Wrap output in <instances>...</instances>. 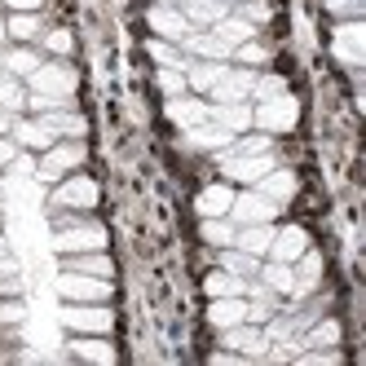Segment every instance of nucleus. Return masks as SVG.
Returning a JSON list of instances; mask_svg holds the SVG:
<instances>
[{
	"label": "nucleus",
	"instance_id": "nucleus-1",
	"mask_svg": "<svg viewBox=\"0 0 366 366\" xmlns=\"http://www.w3.org/2000/svg\"><path fill=\"white\" fill-rule=\"evenodd\" d=\"M300 124V102L292 93H278V97H265V102H252V128L269 137H282Z\"/></svg>",
	"mask_w": 366,
	"mask_h": 366
},
{
	"label": "nucleus",
	"instance_id": "nucleus-2",
	"mask_svg": "<svg viewBox=\"0 0 366 366\" xmlns=\"http://www.w3.org/2000/svg\"><path fill=\"white\" fill-rule=\"evenodd\" d=\"M97 199H102L97 181H93V177H84L80 168H75V172H66L62 181H54V194H49V203H54V212H93V207H97Z\"/></svg>",
	"mask_w": 366,
	"mask_h": 366
},
{
	"label": "nucleus",
	"instance_id": "nucleus-3",
	"mask_svg": "<svg viewBox=\"0 0 366 366\" xmlns=\"http://www.w3.org/2000/svg\"><path fill=\"white\" fill-rule=\"evenodd\" d=\"M84 137H58L49 150H40V164H36V177L40 181H62L66 172L84 168Z\"/></svg>",
	"mask_w": 366,
	"mask_h": 366
},
{
	"label": "nucleus",
	"instance_id": "nucleus-4",
	"mask_svg": "<svg viewBox=\"0 0 366 366\" xmlns=\"http://www.w3.org/2000/svg\"><path fill=\"white\" fill-rule=\"evenodd\" d=\"M27 93H49V97H66V102H75V71H71V62L66 58H44L27 80Z\"/></svg>",
	"mask_w": 366,
	"mask_h": 366
},
{
	"label": "nucleus",
	"instance_id": "nucleus-5",
	"mask_svg": "<svg viewBox=\"0 0 366 366\" xmlns=\"http://www.w3.org/2000/svg\"><path fill=\"white\" fill-rule=\"evenodd\" d=\"M62 327H66L71 335H111V331H115V313H111L107 300H93V305H75V300H66V309H62Z\"/></svg>",
	"mask_w": 366,
	"mask_h": 366
},
{
	"label": "nucleus",
	"instance_id": "nucleus-6",
	"mask_svg": "<svg viewBox=\"0 0 366 366\" xmlns=\"http://www.w3.org/2000/svg\"><path fill=\"white\" fill-rule=\"evenodd\" d=\"M217 164H221V177L229 181V186H256V181L278 164V154L274 150H265V154H225L221 150Z\"/></svg>",
	"mask_w": 366,
	"mask_h": 366
},
{
	"label": "nucleus",
	"instance_id": "nucleus-7",
	"mask_svg": "<svg viewBox=\"0 0 366 366\" xmlns=\"http://www.w3.org/2000/svg\"><path fill=\"white\" fill-rule=\"evenodd\" d=\"M58 296L75 305H93V300H111V278L80 274V269H62L58 274Z\"/></svg>",
	"mask_w": 366,
	"mask_h": 366
},
{
	"label": "nucleus",
	"instance_id": "nucleus-8",
	"mask_svg": "<svg viewBox=\"0 0 366 366\" xmlns=\"http://www.w3.org/2000/svg\"><path fill=\"white\" fill-rule=\"evenodd\" d=\"M282 207L274 199H265L260 190H234V203H229V221L234 225H260V221H278Z\"/></svg>",
	"mask_w": 366,
	"mask_h": 366
},
{
	"label": "nucleus",
	"instance_id": "nucleus-9",
	"mask_svg": "<svg viewBox=\"0 0 366 366\" xmlns=\"http://www.w3.org/2000/svg\"><path fill=\"white\" fill-rule=\"evenodd\" d=\"M221 335V349H229V353H239V357H265V349H269V335H265V327H256V322H239V327H225V331H217Z\"/></svg>",
	"mask_w": 366,
	"mask_h": 366
},
{
	"label": "nucleus",
	"instance_id": "nucleus-10",
	"mask_svg": "<svg viewBox=\"0 0 366 366\" xmlns=\"http://www.w3.org/2000/svg\"><path fill=\"white\" fill-rule=\"evenodd\" d=\"M331 54L345 66H362L366 62V27H362V18H345V22H340L335 40H331Z\"/></svg>",
	"mask_w": 366,
	"mask_h": 366
},
{
	"label": "nucleus",
	"instance_id": "nucleus-11",
	"mask_svg": "<svg viewBox=\"0 0 366 366\" xmlns=\"http://www.w3.org/2000/svg\"><path fill=\"white\" fill-rule=\"evenodd\" d=\"M146 27H150V36H159V40H172V44H181L194 27L186 22V14H181L177 5H150L146 9Z\"/></svg>",
	"mask_w": 366,
	"mask_h": 366
},
{
	"label": "nucleus",
	"instance_id": "nucleus-12",
	"mask_svg": "<svg viewBox=\"0 0 366 366\" xmlns=\"http://www.w3.org/2000/svg\"><path fill=\"white\" fill-rule=\"evenodd\" d=\"M309 252V229L305 225H274V243L265 252V260H282V265H292Z\"/></svg>",
	"mask_w": 366,
	"mask_h": 366
},
{
	"label": "nucleus",
	"instance_id": "nucleus-13",
	"mask_svg": "<svg viewBox=\"0 0 366 366\" xmlns=\"http://www.w3.org/2000/svg\"><path fill=\"white\" fill-rule=\"evenodd\" d=\"M252 80L256 71L252 66H225V75L212 84V93H207V102H252Z\"/></svg>",
	"mask_w": 366,
	"mask_h": 366
},
{
	"label": "nucleus",
	"instance_id": "nucleus-14",
	"mask_svg": "<svg viewBox=\"0 0 366 366\" xmlns=\"http://www.w3.org/2000/svg\"><path fill=\"white\" fill-rule=\"evenodd\" d=\"M229 142H234V133H229V128H221V124H212V119H203V124H194V128L181 133V146L199 150V154H221Z\"/></svg>",
	"mask_w": 366,
	"mask_h": 366
},
{
	"label": "nucleus",
	"instance_id": "nucleus-15",
	"mask_svg": "<svg viewBox=\"0 0 366 366\" xmlns=\"http://www.w3.org/2000/svg\"><path fill=\"white\" fill-rule=\"evenodd\" d=\"M9 137L22 146V150H49V146H54L58 142V133H54V128H49L40 115L36 119H27V115H14V124H9Z\"/></svg>",
	"mask_w": 366,
	"mask_h": 366
},
{
	"label": "nucleus",
	"instance_id": "nucleus-16",
	"mask_svg": "<svg viewBox=\"0 0 366 366\" xmlns=\"http://www.w3.org/2000/svg\"><path fill=\"white\" fill-rule=\"evenodd\" d=\"M168 119L186 133V128H194V124H203L207 115H212V102L207 97H199V93H181V97H168Z\"/></svg>",
	"mask_w": 366,
	"mask_h": 366
},
{
	"label": "nucleus",
	"instance_id": "nucleus-17",
	"mask_svg": "<svg viewBox=\"0 0 366 366\" xmlns=\"http://www.w3.org/2000/svg\"><path fill=\"white\" fill-rule=\"evenodd\" d=\"M252 190H260V194H265V199H274L278 207H287V203L296 199V190H300V177H296L292 168H282V164H274V168H269L265 177H260V181H256Z\"/></svg>",
	"mask_w": 366,
	"mask_h": 366
},
{
	"label": "nucleus",
	"instance_id": "nucleus-18",
	"mask_svg": "<svg viewBox=\"0 0 366 366\" xmlns=\"http://www.w3.org/2000/svg\"><path fill=\"white\" fill-rule=\"evenodd\" d=\"M44 62V54H40V49L36 44H0V71H5V75H14V80H27V75L36 71Z\"/></svg>",
	"mask_w": 366,
	"mask_h": 366
},
{
	"label": "nucleus",
	"instance_id": "nucleus-19",
	"mask_svg": "<svg viewBox=\"0 0 366 366\" xmlns=\"http://www.w3.org/2000/svg\"><path fill=\"white\" fill-rule=\"evenodd\" d=\"M247 322V296H217L207 300V327L225 331V327H239Z\"/></svg>",
	"mask_w": 366,
	"mask_h": 366
},
{
	"label": "nucleus",
	"instance_id": "nucleus-20",
	"mask_svg": "<svg viewBox=\"0 0 366 366\" xmlns=\"http://www.w3.org/2000/svg\"><path fill=\"white\" fill-rule=\"evenodd\" d=\"M177 9L186 14V22H190L194 31H207L212 22H221V18L229 14L225 0H177Z\"/></svg>",
	"mask_w": 366,
	"mask_h": 366
},
{
	"label": "nucleus",
	"instance_id": "nucleus-21",
	"mask_svg": "<svg viewBox=\"0 0 366 366\" xmlns=\"http://www.w3.org/2000/svg\"><path fill=\"white\" fill-rule=\"evenodd\" d=\"M229 203H234V186L221 177V181H212V186L199 190L194 212H199V217H229Z\"/></svg>",
	"mask_w": 366,
	"mask_h": 366
},
{
	"label": "nucleus",
	"instance_id": "nucleus-22",
	"mask_svg": "<svg viewBox=\"0 0 366 366\" xmlns=\"http://www.w3.org/2000/svg\"><path fill=\"white\" fill-rule=\"evenodd\" d=\"M181 49H186V58H207V62H229V54H234V49L225 40H217L212 31H190L181 40Z\"/></svg>",
	"mask_w": 366,
	"mask_h": 366
},
{
	"label": "nucleus",
	"instance_id": "nucleus-23",
	"mask_svg": "<svg viewBox=\"0 0 366 366\" xmlns=\"http://www.w3.org/2000/svg\"><path fill=\"white\" fill-rule=\"evenodd\" d=\"M207 119L229 128V133L239 137V133L252 128V102H212V115H207Z\"/></svg>",
	"mask_w": 366,
	"mask_h": 366
},
{
	"label": "nucleus",
	"instance_id": "nucleus-24",
	"mask_svg": "<svg viewBox=\"0 0 366 366\" xmlns=\"http://www.w3.org/2000/svg\"><path fill=\"white\" fill-rule=\"evenodd\" d=\"M66 353L80 357V362H97V366H111V362H115V349H111L107 335H75Z\"/></svg>",
	"mask_w": 366,
	"mask_h": 366
},
{
	"label": "nucleus",
	"instance_id": "nucleus-25",
	"mask_svg": "<svg viewBox=\"0 0 366 366\" xmlns=\"http://www.w3.org/2000/svg\"><path fill=\"white\" fill-rule=\"evenodd\" d=\"M269 243H274V221H260V225H239V229H234V247H243V252H252V256H260V260H265Z\"/></svg>",
	"mask_w": 366,
	"mask_h": 366
},
{
	"label": "nucleus",
	"instance_id": "nucleus-26",
	"mask_svg": "<svg viewBox=\"0 0 366 366\" xmlns=\"http://www.w3.org/2000/svg\"><path fill=\"white\" fill-rule=\"evenodd\" d=\"M229 62L234 66H252V71H265L269 62H274V49L265 44V40H243V44H234V54H229Z\"/></svg>",
	"mask_w": 366,
	"mask_h": 366
},
{
	"label": "nucleus",
	"instance_id": "nucleus-27",
	"mask_svg": "<svg viewBox=\"0 0 366 366\" xmlns=\"http://www.w3.org/2000/svg\"><path fill=\"white\" fill-rule=\"evenodd\" d=\"M62 269H80V274H97V278H111L115 274V265H111V256L107 252H71V256H62Z\"/></svg>",
	"mask_w": 366,
	"mask_h": 366
},
{
	"label": "nucleus",
	"instance_id": "nucleus-28",
	"mask_svg": "<svg viewBox=\"0 0 366 366\" xmlns=\"http://www.w3.org/2000/svg\"><path fill=\"white\" fill-rule=\"evenodd\" d=\"M49 128H54L58 137H84L89 133V119L80 115V111H71V107H58V111H44L40 115Z\"/></svg>",
	"mask_w": 366,
	"mask_h": 366
},
{
	"label": "nucleus",
	"instance_id": "nucleus-29",
	"mask_svg": "<svg viewBox=\"0 0 366 366\" xmlns=\"http://www.w3.org/2000/svg\"><path fill=\"white\" fill-rule=\"evenodd\" d=\"M5 27L14 44H36L44 31V14H5Z\"/></svg>",
	"mask_w": 366,
	"mask_h": 366
},
{
	"label": "nucleus",
	"instance_id": "nucleus-30",
	"mask_svg": "<svg viewBox=\"0 0 366 366\" xmlns=\"http://www.w3.org/2000/svg\"><path fill=\"white\" fill-rule=\"evenodd\" d=\"M234 229H239V225H234L229 217H199V239L207 243V247H234Z\"/></svg>",
	"mask_w": 366,
	"mask_h": 366
},
{
	"label": "nucleus",
	"instance_id": "nucleus-31",
	"mask_svg": "<svg viewBox=\"0 0 366 366\" xmlns=\"http://www.w3.org/2000/svg\"><path fill=\"white\" fill-rule=\"evenodd\" d=\"M217 265L229 269V274H239V278H256L260 274V256H252L243 247H217Z\"/></svg>",
	"mask_w": 366,
	"mask_h": 366
},
{
	"label": "nucleus",
	"instance_id": "nucleus-32",
	"mask_svg": "<svg viewBox=\"0 0 366 366\" xmlns=\"http://www.w3.org/2000/svg\"><path fill=\"white\" fill-rule=\"evenodd\" d=\"M207 31H212L217 40H225L229 49H234V44H243V40H252V36H256V27H252V22H247V18H239V14H234V9H229V14H225L221 22H212V27H207Z\"/></svg>",
	"mask_w": 366,
	"mask_h": 366
},
{
	"label": "nucleus",
	"instance_id": "nucleus-33",
	"mask_svg": "<svg viewBox=\"0 0 366 366\" xmlns=\"http://www.w3.org/2000/svg\"><path fill=\"white\" fill-rule=\"evenodd\" d=\"M203 292H207V300H217V296H243L247 292V278H239V274H229V269H212L203 278Z\"/></svg>",
	"mask_w": 366,
	"mask_h": 366
},
{
	"label": "nucleus",
	"instance_id": "nucleus-34",
	"mask_svg": "<svg viewBox=\"0 0 366 366\" xmlns=\"http://www.w3.org/2000/svg\"><path fill=\"white\" fill-rule=\"evenodd\" d=\"M146 54L154 58V66H177V71H186V66H190L186 49L172 44V40H159V36H150V40H146Z\"/></svg>",
	"mask_w": 366,
	"mask_h": 366
},
{
	"label": "nucleus",
	"instance_id": "nucleus-35",
	"mask_svg": "<svg viewBox=\"0 0 366 366\" xmlns=\"http://www.w3.org/2000/svg\"><path fill=\"white\" fill-rule=\"evenodd\" d=\"M260 282L269 287L274 296H292V265H282V260H260V274H256Z\"/></svg>",
	"mask_w": 366,
	"mask_h": 366
},
{
	"label": "nucleus",
	"instance_id": "nucleus-36",
	"mask_svg": "<svg viewBox=\"0 0 366 366\" xmlns=\"http://www.w3.org/2000/svg\"><path fill=\"white\" fill-rule=\"evenodd\" d=\"M0 111L5 115H22L27 111V84L14 75H0Z\"/></svg>",
	"mask_w": 366,
	"mask_h": 366
},
{
	"label": "nucleus",
	"instance_id": "nucleus-37",
	"mask_svg": "<svg viewBox=\"0 0 366 366\" xmlns=\"http://www.w3.org/2000/svg\"><path fill=\"white\" fill-rule=\"evenodd\" d=\"M36 44H40V54H44V58H71V49H75V36H71L66 27H54V31L44 27Z\"/></svg>",
	"mask_w": 366,
	"mask_h": 366
},
{
	"label": "nucleus",
	"instance_id": "nucleus-38",
	"mask_svg": "<svg viewBox=\"0 0 366 366\" xmlns=\"http://www.w3.org/2000/svg\"><path fill=\"white\" fill-rule=\"evenodd\" d=\"M154 84H159V93H164V97H181V93H190L186 71H177V66H159V71H154Z\"/></svg>",
	"mask_w": 366,
	"mask_h": 366
},
{
	"label": "nucleus",
	"instance_id": "nucleus-39",
	"mask_svg": "<svg viewBox=\"0 0 366 366\" xmlns=\"http://www.w3.org/2000/svg\"><path fill=\"white\" fill-rule=\"evenodd\" d=\"M287 93V80L274 71H256V80H252V102H265V97H278Z\"/></svg>",
	"mask_w": 366,
	"mask_h": 366
},
{
	"label": "nucleus",
	"instance_id": "nucleus-40",
	"mask_svg": "<svg viewBox=\"0 0 366 366\" xmlns=\"http://www.w3.org/2000/svg\"><path fill=\"white\" fill-rule=\"evenodd\" d=\"M234 14H239V18H247L252 27H265V22L274 18V9H269V0H243V5H234Z\"/></svg>",
	"mask_w": 366,
	"mask_h": 366
},
{
	"label": "nucleus",
	"instance_id": "nucleus-41",
	"mask_svg": "<svg viewBox=\"0 0 366 366\" xmlns=\"http://www.w3.org/2000/svg\"><path fill=\"white\" fill-rule=\"evenodd\" d=\"M327 14L335 22H345V18H362L366 14V0H327Z\"/></svg>",
	"mask_w": 366,
	"mask_h": 366
},
{
	"label": "nucleus",
	"instance_id": "nucleus-42",
	"mask_svg": "<svg viewBox=\"0 0 366 366\" xmlns=\"http://www.w3.org/2000/svg\"><path fill=\"white\" fill-rule=\"evenodd\" d=\"M22 313H27V309H22L18 296H0V327H18Z\"/></svg>",
	"mask_w": 366,
	"mask_h": 366
},
{
	"label": "nucleus",
	"instance_id": "nucleus-43",
	"mask_svg": "<svg viewBox=\"0 0 366 366\" xmlns=\"http://www.w3.org/2000/svg\"><path fill=\"white\" fill-rule=\"evenodd\" d=\"M18 154H22V146L5 133V137H0V168H14V164H18Z\"/></svg>",
	"mask_w": 366,
	"mask_h": 366
},
{
	"label": "nucleus",
	"instance_id": "nucleus-44",
	"mask_svg": "<svg viewBox=\"0 0 366 366\" xmlns=\"http://www.w3.org/2000/svg\"><path fill=\"white\" fill-rule=\"evenodd\" d=\"M9 14H40L44 9V0H0Z\"/></svg>",
	"mask_w": 366,
	"mask_h": 366
},
{
	"label": "nucleus",
	"instance_id": "nucleus-45",
	"mask_svg": "<svg viewBox=\"0 0 366 366\" xmlns=\"http://www.w3.org/2000/svg\"><path fill=\"white\" fill-rule=\"evenodd\" d=\"M247 357H239V353H229V349H217L212 353V366H243Z\"/></svg>",
	"mask_w": 366,
	"mask_h": 366
},
{
	"label": "nucleus",
	"instance_id": "nucleus-46",
	"mask_svg": "<svg viewBox=\"0 0 366 366\" xmlns=\"http://www.w3.org/2000/svg\"><path fill=\"white\" fill-rule=\"evenodd\" d=\"M5 278H18V260L9 252H0V282H5Z\"/></svg>",
	"mask_w": 366,
	"mask_h": 366
},
{
	"label": "nucleus",
	"instance_id": "nucleus-47",
	"mask_svg": "<svg viewBox=\"0 0 366 366\" xmlns=\"http://www.w3.org/2000/svg\"><path fill=\"white\" fill-rule=\"evenodd\" d=\"M9 124H14V115H5V111H0V137L9 133Z\"/></svg>",
	"mask_w": 366,
	"mask_h": 366
},
{
	"label": "nucleus",
	"instance_id": "nucleus-48",
	"mask_svg": "<svg viewBox=\"0 0 366 366\" xmlns=\"http://www.w3.org/2000/svg\"><path fill=\"white\" fill-rule=\"evenodd\" d=\"M0 44H9V27H5V14H0Z\"/></svg>",
	"mask_w": 366,
	"mask_h": 366
},
{
	"label": "nucleus",
	"instance_id": "nucleus-49",
	"mask_svg": "<svg viewBox=\"0 0 366 366\" xmlns=\"http://www.w3.org/2000/svg\"><path fill=\"white\" fill-rule=\"evenodd\" d=\"M150 5H177V0H150Z\"/></svg>",
	"mask_w": 366,
	"mask_h": 366
},
{
	"label": "nucleus",
	"instance_id": "nucleus-50",
	"mask_svg": "<svg viewBox=\"0 0 366 366\" xmlns=\"http://www.w3.org/2000/svg\"><path fill=\"white\" fill-rule=\"evenodd\" d=\"M0 252H9V243H5V234H0Z\"/></svg>",
	"mask_w": 366,
	"mask_h": 366
},
{
	"label": "nucleus",
	"instance_id": "nucleus-51",
	"mask_svg": "<svg viewBox=\"0 0 366 366\" xmlns=\"http://www.w3.org/2000/svg\"><path fill=\"white\" fill-rule=\"evenodd\" d=\"M225 5H229V9H234V5H243V0H225Z\"/></svg>",
	"mask_w": 366,
	"mask_h": 366
},
{
	"label": "nucleus",
	"instance_id": "nucleus-52",
	"mask_svg": "<svg viewBox=\"0 0 366 366\" xmlns=\"http://www.w3.org/2000/svg\"><path fill=\"white\" fill-rule=\"evenodd\" d=\"M0 75H5V71H0Z\"/></svg>",
	"mask_w": 366,
	"mask_h": 366
}]
</instances>
